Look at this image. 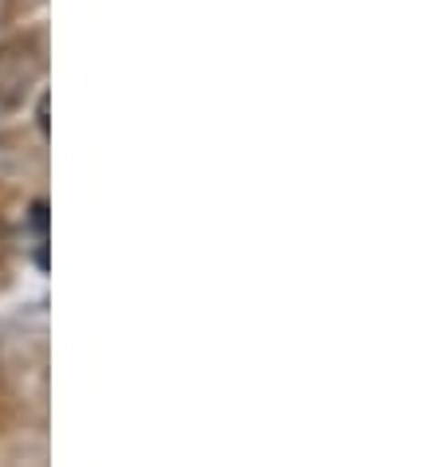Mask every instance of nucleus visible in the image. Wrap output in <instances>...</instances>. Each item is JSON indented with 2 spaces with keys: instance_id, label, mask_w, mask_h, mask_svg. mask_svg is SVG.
Masks as SVG:
<instances>
[{
  "instance_id": "nucleus-1",
  "label": "nucleus",
  "mask_w": 440,
  "mask_h": 467,
  "mask_svg": "<svg viewBox=\"0 0 440 467\" xmlns=\"http://www.w3.org/2000/svg\"><path fill=\"white\" fill-rule=\"evenodd\" d=\"M32 224H36V264L47 267V204L44 201H36V209H32Z\"/></svg>"
},
{
  "instance_id": "nucleus-2",
  "label": "nucleus",
  "mask_w": 440,
  "mask_h": 467,
  "mask_svg": "<svg viewBox=\"0 0 440 467\" xmlns=\"http://www.w3.org/2000/svg\"><path fill=\"white\" fill-rule=\"evenodd\" d=\"M8 252H12V232L5 220H0V275H5V267H8Z\"/></svg>"
}]
</instances>
